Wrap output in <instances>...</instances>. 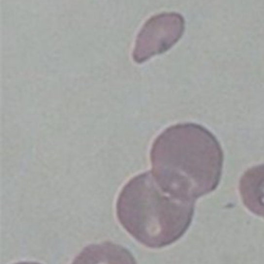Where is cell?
Masks as SVG:
<instances>
[{"instance_id": "3", "label": "cell", "mask_w": 264, "mask_h": 264, "mask_svg": "<svg viewBox=\"0 0 264 264\" xmlns=\"http://www.w3.org/2000/svg\"><path fill=\"white\" fill-rule=\"evenodd\" d=\"M185 31V20L178 13H161L143 24L135 41L132 57L140 64L171 50Z\"/></svg>"}, {"instance_id": "6", "label": "cell", "mask_w": 264, "mask_h": 264, "mask_svg": "<svg viewBox=\"0 0 264 264\" xmlns=\"http://www.w3.org/2000/svg\"><path fill=\"white\" fill-rule=\"evenodd\" d=\"M14 264H42V263H38V262H30V261H26V262H17V263H14Z\"/></svg>"}, {"instance_id": "5", "label": "cell", "mask_w": 264, "mask_h": 264, "mask_svg": "<svg viewBox=\"0 0 264 264\" xmlns=\"http://www.w3.org/2000/svg\"><path fill=\"white\" fill-rule=\"evenodd\" d=\"M238 191L246 209L264 219V163L252 166L243 173Z\"/></svg>"}, {"instance_id": "4", "label": "cell", "mask_w": 264, "mask_h": 264, "mask_svg": "<svg viewBox=\"0 0 264 264\" xmlns=\"http://www.w3.org/2000/svg\"><path fill=\"white\" fill-rule=\"evenodd\" d=\"M71 264H138L127 248L111 242L85 247Z\"/></svg>"}, {"instance_id": "1", "label": "cell", "mask_w": 264, "mask_h": 264, "mask_svg": "<svg viewBox=\"0 0 264 264\" xmlns=\"http://www.w3.org/2000/svg\"><path fill=\"white\" fill-rule=\"evenodd\" d=\"M151 172L167 193L196 202L219 187L224 151L218 138L206 127L178 123L160 132L150 150Z\"/></svg>"}, {"instance_id": "2", "label": "cell", "mask_w": 264, "mask_h": 264, "mask_svg": "<svg viewBox=\"0 0 264 264\" xmlns=\"http://www.w3.org/2000/svg\"><path fill=\"white\" fill-rule=\"evenodd\" d=\"M195 214V202L179 199L165 192L153 174L134 175L122 187L116 202L120 225L141 246L163 249L189 230Z\"/></svg>"}]
</instances>
